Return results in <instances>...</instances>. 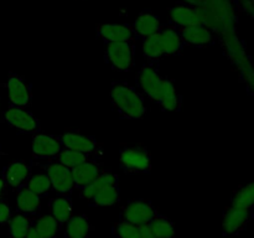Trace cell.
<instances>
[{
	"mask_svg": "<svg viewBox=\"0 0 254 238\" xmlns=\"http://www.w3.org/2000/svg\"><path fill=\"white\" fill-rule=\"evenodd\" d=\"M136 41L104 44V61L113 71L129 72L135 63Z\"/></svg>",
	"mask_w": 254,
	"mask_h": 238,
	"instance_id": "3",
	"label": "cell"
},
{
	"mask_svg": "<svg viewBox=\"0 0 254 238\" xmlns=\"http://www.w3.org/2000/svg\"><path fill=\"white\" fill-rule=\"evenodd\" d=\"M159 34H160L164 46H165L166 56H178L185 50L186 45L184 44L178 29L171 24L163 25Z\"/></svg>",
	"mask_w": 254,
	"mask_h": 238,
	"instance_id": "21",
	"label": "cell"
},
{
	"mask_svg": "<svg viewBox=\"0 0 254 238\" xmlns=\"http://www.w3.org/2000/svg\"><path fill=\"white\" fill-rule=\"evenodd\" d=\"M222 238H231V237H227V236H225V237H222Z\"/></svg>",
	"mask_w": 254,
	"mask_h": 238,
	"instance_id": "40",
	"label": "cell"
},
{
	"mask_svg": "<svg viewBox=\"0 0 254 238\" xmlns=\"http://www.w3.org/2000/svg\"><path fill=\"white\" fill-rule=\"evenodd\" d=\"M7 190V186L6 183H5L4 178H2L1 174H0V198H2V196H4V192Z\"/></svg>",
	"mask_w": 254,
	"mask_h": 238,
	"instance_id": "39",
	"label": "cell"
},
{
	"mask_svg": "<svg viewBox=\"0 0 254 238\" xmlns=\"http://www.w3.org/2000/svg\"><path fill=\"white\" fill-rule=\"evenodd\" d=\"M159 31L143 40L141 51H143V56L146 61H160L161 59L166 57L165 46H164Z\"/></svg>",
	"mask_w": 254,
	"mask_h": 238,
	"instance_id": "26",
	"label": "cell"
},
{
	"mask_svg": "<svg viewBox=\"0 0 254 238\" xmlns=\"http://www.w3.org/2000/svg\"><path fill=\"white\" fill-rule=\"evenodd\" d=\"M169 20L173 26L186 27L193 25L205 24L203 12L201 7L189 6L184 4H176L175 6L169 9Z\"/></svg>",
	"mask_w": 254,
	"mask_h": 238,
	"instance_id": "14",
	"label": "cell"
},
{
	"mask_svg": "<svg viewBox=\"0 0 254 238\" xmlns=\"http://www.w3.org/2000/svg\"><path fill=\"white\" fill-rule=\"evenodd\" d=\"M50 215L59 223L64 225L73 213V203L71 196L57 195L49 201Z\"/></svg>",
	"mask_w": 254,
	"mask_h": 238,
	"instance_id": "22",
	"label": "cell"
},
{
	"mask_svg": "<svg viewBox=\"0 0 254 238\" xmlns=\"http://www.w3.org/2000/svg\"><path fill=\"white\" fill-rule=\"evenodd\" d=\"M92 225L86 215H72L62 225L64 238H88L92 231Z\"/></svg>",
	"mask_w": 254,
	"mask_h": 238,
	"instance_id": "20",
	"label": "cell"
},
{
	"mask_svg": "<svg viewBox=\"0 0 254 238\" xmlns=\"http://www.w3.org/2000/svg\"><path fill=\"white\" fill-rule=\"evenodd\" d=\"M112 233L116 238H140L138 226L123 220L114 223L112 227Z\"/></svg>",
	"mask_w": 254,
	"mask_h": 238,
	"instance_id": "33",
	"label": "cell"
},
{
	"mask_svg": "<svg viewBox=\"0 0 254 238\" xmlns=\"http://www.w3.org/2000/svg\"><path fill=\"white\" fill-rule=\"evenodd\" d=\"M9 94L10 106L29 108L32 103V86L26 78L20 74L10 72L4 83Z\"/></svg>",
	"mask_w": 254,
	"mask_h": 238,
	"instance_id": "8",
	"label": "cell"
},
{
	"mask_svg": "<svg viewBox=\"0 0 254 238\" xmlns=\"http://www.w3.org/2000/svg\"><path fill=\"white\" fill-rule=\"evenodd\" d=\"M34 227L44 238H57L62 230L61 223L57 222L50 213L35 217Z\"/></svg>",
	"mask_w": 254,
	"mask_h": 238,
	"instance_id": "30",
	"label": "cell"
},
{
	"mask_svg": "<svg viewBox=\"0 0 254 238\" xmlns=\"http://www.w3.org/2000/svg\"><path fill=\"white\" fill-rule=\"evenodd\" d=\"M156 104H159L163 111L168 112H178L183 106V97L178 92L174 82L168 77H164L161 82L160 93Z\"/></svg>",
	"mask_w": 254,
	"mask_h": 238,
	"instance_id": "19",
	"label": "cell"
},
{
	"mask_svg": "<svg viewBox=\"0 0 254 238\" xmlns=\"http://www.w3.org/2000/svg\"><path fill=\"white\" fill-rule=\"evenodd\" d=\"M4 121L19 133L36 134L41 130L37 117L24 107L9 106L4 112Z\"/></svg>",
	"mask_w": 254,
	"mask_h": 238,
	"instance_id": "6",
	"label": "cell"
},
{
	"mask_svg": "<svg viewBox=\"0 0 254 238\" xmlns=\"http://www.w3.org/2000/svg\"><path fill=\"white\" fill-rule=\"evenodd\" d=\"M111 185H119V178L117 174L113 173V171L106 170L104 173H102L93 182H91L88 186L82 188L81 195L82 197L86 198L87 201H89L97 192H99L102 188Z\"/></svg>",
	"mask_w": 254,
	"mask_h": 238,
	"instance_id": "28",
	"label": "cell"
},
{
	"mask_svg": "<svg viewBox=\"0 0 254 238\" xmlns=\"http://www.w3.org/2000/svg\"><path fill=\"white\" fill-rule=\"evenodd\" d=\"M35 166H36L37 171H34V168H32L29 180H27L26 185L25 186H26L30 191L36 193L37 196L44 197V196H46L47 193L51 191V181H50L47 171L45 170L41 165L35 163Z\"/></svg>",
	"mask_w": 254,
	"mask_h": 238,
	"instance_id": "23",
	"label": "cell"
},
{
	"mask_svg": "<svg viewBox=\"0 0 254 238\" xmlns=\"http://www.w3.org/2000/svg\"><path fill=\"white\" fill-rule=\"evenodd\" d=\"M32 160H52L64 149L59 135L39 133L32 134Z\"/></svg>",
	"mask_w": 254,
	"mask_h": 238,
	"instance_id": "10",
	"label": "cell"
},
{
	"mask_svg": "<svg viewBox=\"0 0 254 238\" xmlns=\"http://www.w3.org/2000/svg\"><path fill=\"white\" fill-rule=\"evenodd\" d=\"M158 213L155 206L149 200H131L122 208V220L135 226L149 225Z\"/></svg>",
	"mask_w": 254,
	"mask_h": 238,
	"instance_id": "9",
	"label": "cell"
},
{
	"mask_svg": "<svg viewBox=\"0 0 254 238\" xmlns=\"http://www.w3.org/2000/svg\"><path fill=\"white\" fill-rule=\"evenodd\" d=\"M12 215L14 212H12L9 202L4 197L0 198V225H7L9 221L11 220Z\"/></svg>",
	"mask_w": 254,
	"mask_h": 238,
	"instance_id": "34",
	"label": "cell"
},
{
	"mask_svg": "<svg viewBox=\"0 0 254 238\" xmlns=\"http://www.w3.org/2000/svg\"><path fill=\"white\" fill-rule=\"evenodd\" d=\"M231 206L238 208H254V181L238 188L231 198Z\"/></svg>",
	"mask_w": 254,
	"mask_h": 238,
	"instance_id": "32",
	"label": "cell"
},
{
	"mask_svg": "<svg viewBox=\"0 0 254 238\" xmlns=\"http://www.w3.org/2000/svg\"><path fill=\"white\" fill-rule=\"evenodd\" d=\"M99 156L101 155H97V154L82 153V151L71 150V149H62L52 160L57 161V163L62 164V165L67 166V168L69 169H73L76 168V166L83 164L84 161L98 160Z\"/></svg>",
	"mask_w": 254,
	"mask_h": 238,
	"instance_id": "27",
	"label": "cell"
},
{
	"mask_svg": "<svg viewBox=\"0 0 254 238\" xmlns=\"http://www.w3.org/2000/svg\"><path fill=\"white\" fill-rule=\"evenodd\" d=\"M64 149L82 151L88 154H102V145L97 141V139L92 135L78 133V131H67V133L59 135Z\"/></svg>",
	"mask_w": 254,
	"mask_h": 238,
	"instance_id": "13",
	"label": "cell"
},
{
	"mask_svg": "<svg viewBox=\"0 0 254 238\" xmlns=\"http://www.w3.org/2000/svg\"><path fill=\"white\" fill-rule=\"evenodd\" d=\"M31 171L32 164L19 159V160H14L7 164L6 166H4L0 174H1L7 187L17 191L26 185Z\"/></svg>",
	"mask_w": 254,
	"mask_h": 238,
	"instance_id": "12",
	"label": "cell"
},
{
	"mask_svg": "<svg viewBox=\"0 0 254 238\" xmlns=\"http://www.w3.org/2000/svg\"><path fill=\"white\" fill-rule=\"evenodd\" d=\"M179 4L189 5V6H195V7H201L202 6L203 1L205 0H176Z\"/></svg>",
	"mask_w": 254,
	"mask_h": 238,
	"instance_id": "37",
	"label": "cell"
},
{
	"mask_svg": "<svg viewBox=\"0 0 254 238\" xmlns=\"http://www.w3.org/2000/svg\"><path fill=\"white\" fill-rule=\"evenodd\" d=\"M205 25L210 27L216 36L232 31L237 25V6L232 0H205L201 6Z\"/></svg>",
	"mask_w": 254,
	"mask_h": 238,
	"instance_id": "2",
	"label": "cell"
},
{
	"mask_svg": "<svg viewBox=\"0 0 254 238\" xmlns=\"http://www.w3.org/2000/svg\"><path fill=\"white\" fill-rule=\"evenodd\" d=\"M97 36L104 44L136 41L133 26L128 24H99L97 25Z\"/></svg>",
	"mask_w": 254,
	"mask_h": 238,
	"instance_id": "16",
	"label": "cell"
},
{
	"mask_svg": "<svg viewBox=\"0 0 254 238\" xmlns=\"http://www.w3.org/2000/svg\"><path fill=\"white\" fill-rule=\"evenodd\" d=\"M119 198H121L119 185H111L97 192L88 201V205L93 207H111L119 202Z\"/></svg>",
	"mask_w": 254,
	"mask_h": 238,
	"instance_id": "29",
	"label": "cell"
},
{
	"mask_svg": "<svg viewBox=\"0 0 254 238\" xmlns=\"http://www.w3.org/2000/svg\"><path fill=\"white\" fill-rule=\"evenodd\" d=\"M1 154H2V153H1V149H0V155H1Z\"/></svg>",
	"mask_w": 254,
	"mask_h": 238,
	"instance_id": "41",
	"label": "cell"
},
{
	"mask_svg": "<svg viewBox=\"0 0 254 238\" xmlns=\"http://www.w3.org/2000/svg\"><path fill=\"white\" fill-rule=\"evenodd\" d=\"M34 215H25L16 212L12 215L11 220L7 223V232L10 238H26L27 233L34 226Z\"/></svg>",
	"mask_w": 254,
	"mask_h": 238,
	"instance_id": "25",
	"label": "cell"
},
{
	"mask_svg": "<svg viewBox=\"0 0 254 238\" xmlns=\"http://www.w3.org/2000/svg\"><path fill=\"white\" fill-rule=\"evenodd\" d=\"M242 11L254 20V0H247Z\"/></svg>",
	"mask_w": 254,
	"mask_h": 238,
	"instance_id": "36",
	"label": "cell"
},
{
	"mask_svg": "<svg viewBox=\"0 0 254 238\" xmlns=\"http://www.w3.org/2000/svg\"><path fill=\"white\" fill-rule=\"evenodd\" d=\"M159 62L160 61H146L136 74V88L144 94V97H148L155 103L158 102L164 78L159 71Z\"/></svg>",
	"mask_w": 254,
	"mask_h": 238,
	"instance_id": "5",
	"label": "cell"
},
{
	"mask_svg": "<svg viewBox=\"0 0 254 238\" xmlns=\"http://www.w3.org/2000/svg\"><path fill=\"white\" fill-rule=\"evenodd\" d=\"M131 26H133L136 40H144L156 34L163 27V24L158 15H155L150 10H144L139 12Z\"/></svg>",
	"mask_w": 254,
	"mask_h": 238,
	"instance_id": "18",
	"label": "cell"
},
{
	"mask_svg": "<svg viewBox=\"0 0 254 238\" xmlns=\"http://www.w3.org/2000/svg\"><path fill=\"white\" fill-rule=\"evenodd\" d=\"M119 165L127 174H150L153 159L146 146H124L119 151Z\"/></svg>",
	"mask_w": 254,
	"mask_h": 238,
	"instance_id": "4",
	"label": "cell"
},
{
	"mask_svg": "<svg viewBox=\"0 0 254 238\" xmlns=\"http://www.w3.org/2000/svg\"><path fill=\"white\" fill-rule=\"evenodd\" d=\"M49 174L51 181V190L57 195L71 196L74 190V180L72 175V169L62 165L55 160H47V163L40 164Z\"/></svg>",
	"mask_w": 254,
	"mask_h": 238,
	"instance_id": "7",
	"label": "cell"
},
{
	"mask_svg": "<svg viewBox=\"0 0 254 238\" xmlns=\"http://www.w3.org/2000/svg\"><path fill=\"white\" fill-rule=\"evenodd\" d=\"M41 197L30 191L26 186L16 191V208L17 212L25 215H35L41 210Z\"/></svg>",
	"mask_w": 254,
	"mask_h": 238,
	"instance_id": "24",
	"label": "cell"
},
{
	"mask_svg": "<svg viewBox=\"0 0 254 238\" xmlns=\"http://www.w3.org/2000/svg\"><path fill=\"white\" fill-rule=\"evenodd\" d=\"M107 169L98 160H88L84 161L81 165L72 169V175L74 180V188H78L79 191L93 182L102 173H104Z\"/></svg>",
	"mask_w": 254,
	"mask_h": 238,
	"instance_id": "17",
	"label": "cell"
},
{
	"mask_svg": "<svg viewBox=\"0 0 254 238\" xmlns=\"http://www.w3.org/2000/svg\"><path fill=\"white\" fill-rule=\"evenodd\" d=\"M156 238H174L175 236V226L173 221L165 215L156 213L153 220L149 223Z\"/></svg>",
	"mask_w": 254,
	"mask_h": 238,
	"instance_id": "31",
	"label": "cell"
},
{
	"mask_svg": "<svg viewBox=\"0 0 254 238\" xmlns=\"http://www.w3.org/2000/svg\"><path fill=\"white\" fill-rule=\"evenodd\" d=\"M26 238H44V237H42V236L40 235V233L37 232L36 230H35L34 226H32L31 230H30V231H29V233H27Z\"/></svg>",
	"mask_w": 254,
	"mask_h": 238,
	"instance_id": "38",
	"label": "cell"
},
{
	"mask_svg": "<svg viewBox=\"0 0 254 238\" xmlns=\"http://www.w3.org/2000/svg\"><path fill=\"white\" fill-rule=\"evenodd\" d=\"M252 210L247 208H238L230 206L225 210L222 216V231L223 235L227 237H233L238 235L251 221Z\"/></svg>",
	"mask_w": 254,
	"mask_h": 238,
	"instance_id": "15",
	"label": "cell"
},
{
	"mask_svg": "<svg viewBox=\"0 0 254 238\" xmlns=\"http://www.w3.org/2000/svg\"><path fill=\"white\" fill-rule=\"evenodd\" d=\"M180 34L181 39H183L184 44L186 46H193V47H203L212 46L216 41H217V36L215 32L206 26L205 24L202 25H193V26H186V27H176Z\"/></svg>",
	"mask_w": 254,
	"mask_h": 238,
	"instance_id": "11",
	"label": "cell"
},
{
	"mask_svg": "<svg viewBox=\"0 0 254 238\" xmlns=\"http://www.w3.org/2000/svg\"><path fill=\"white\" fill-rule=\"evenodd\" d=\"M253 181H254V180H253Z\"/></svg>",
	"mask_w": 254,
	"mask_h": 238,
	"instance_id": "42",
	"label": "cell"
},
{
	"mask_svg": "<svg viewBox=\"0 0 254 238\" xmlns=\"http://www.w3.org/2000/svg\"><path fill=\"white\" fill-rule=\"evenodd\" d=\"M138 227L139 233H140V238H156V236L154 235L153 230H151L149 225H141L138 226Z\"/></svg>",
	"mask_w": 254,
	"mask_h": 238,
	"instance_id": "35",
	"label": "cell"
},
{
	"mask_svg": "<svg viewBox=\"0 0 254 238\" xmlns=\"http://www.w3.org/2000/svg\"><path fill=\"white\" fill-rule=\"evenodd\" d=\"M111 101L119 117L128 120L143 118L148 112L144 94L127 82L112 83Z\"/></svg>",
	"mask_w": 254,
	"mask_h": 238,
	"instance_id": "1",
	"label": "cell"
}]
</instances>
